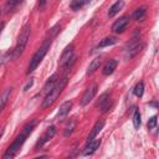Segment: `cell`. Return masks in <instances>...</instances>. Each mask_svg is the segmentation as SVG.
Masks as SVG:
<instances>
[{"mask_svg": "<svg viewBox=\"0 0 159 159\" xmlns=\"http://www.w3.org/2000/svg\"><path fill=\"white\" fill-rule=\"evenodd\" d=\"M66 84H67V77H63L62 80H60L58 82H56V84L53 86V88L46 94V97H45V99H43V102H42V108H47V107H50L58 97H60V94L62 93V91L65 89V87H66Z\"/></svg>", "mask_w": 159, "mask_h": 159, "instance_id": "obj_1", "label": "cell"}, {"mask_svg": "<svg viewBox=\"0 0 159 159\" xmlns=\"http://www.w3.org/2000/svg\"><path fill=\"white\" fill-rule=\"evenodd\" d=\"M50 46H51V40H46L45 43L35 52V55L32 56V58H31V61H30V65H29V67H27V73H30V72H32L34 70H36V67L40 65V62L42 61V58H43L45 55L47 53Z\"/></svg>", "mask_w": 159, "mask_h": 159, "instance_id": "obj_2", "label": "cell"}, {"mask_svg": "<svg viewBox=\"0 0 159 159\" xmlns=\"http://www.w3.org/2000/svg\"><path fill=\"white\" fill-rule=\"evenodd\" d=\"M30 32H31V26L30 24H25L24 27L21 29L20 31V35L17 37V43H16V47H15V52H14V56H19L22 53V51L25 50L26 47V43L29 41V37H30Z\"/></svg>", "mask_w": 159, "mask_h": 159, "instance_id": "obj_3", "label": "cell"}, {"mask_svg": "<svg viewBox=\"0 0 159 159\" xmlns=\"http://www.w3.org/2000/svg\"><path fill=\"white\" fill-rule=\"evenodd\" d=\"M27 137L26 135H24L22 133L20 134V135H17L16 137V139L11 143V145L7 148V152L4 154V158L5 159H9V158H14L15 155H16V153L19 152V149L21 148V145L24 144V142H25V139H26Z\"/></svg>", "mask_w": 159, "mask_h": 159, "instance_id": "obj_4", "label": "cell"}, {"mask_svg": "<svg viewBox=\"0 0 159 159\" xmlns=\"http://www.w3.org/2000/svg\"><path fill=\"white\" fill-rule=\"evenodd\" d=\"M97 89H98V86H97L96 83H92V84L84 91V93L82 94V98H81V106H86V104H88V103L93 99V97L96 96Z\"/></svg>", "mask_w": 159, "mask_h": 159, "instance_id": "obj_5", "label": "cell"}, {"mask_svg": "<svg viewBox=\"0 0 159 159\" xmlns=\"http://www.w3.org/2000/svg\"><path fill=\"white\" fill-rule=\"evenodd\" d=\"M56 134V127L55 125H51V127H48L47 129H46V132L40 137V139L37 140V143H36V145H35V148L36 149H40L45 143H47L50 139H52L53 138V135Z\"/></svg>", "mask_w": 159, "mask_h": 159, "instance_id": "obj_6", "label": "cell"}, {"mask_svg": "<svg viewBox=\"0 0 159 159\" xmlns=\"http://www.w3.org/2000/svg\"><path fill=\"white\" fill-rule=\"evenodd\" d=\"M97 107L99 108V111L102 113L107 112L109 108H111V98H109V92H104L101 97H99V101L97 102Z\"/></svg>", "mask_w": 159, "mask_h": 159, "instance_id": "obj_7", "label": "cell"}, {"mask_svg": "<svg viewBox=\"0 0 159 159\" xmlns=\"http://www.w3.org/2000/svg\"><path fill=\"white\" fill-rule=\"evenodd\" d=\"M128 22H129V17H128V16H122L119 20H117V21L113 24V26H112V31L116 32V34H120V32H123V31L125 30Z\"/></svg>", "mask_w": 159, "mask_h": 159, "instance_id": "obj_8", "label": "cell"}, {"mask_svg": "<svg viewBox=\"0 0 159 159\" xmlns=\"http://www.w3.org/2000/svg\"><path fill=\"white\" fill-rule=\"evenodd\" d=\"M71 108H72V102H71V101H66V102H63V103L61 104L58 112H57V118H58L60 120H62V119L70 113Z\"/></svg>", "mask_w": 159, "mask_h": 159, "instance_id": "obj_9", "label": "cell"}, {"mask_svg": "<svg viewBox=\"0 0 159 159\" xmlns=\"http://www.w3.org/2000/svg\"><path fill=\"white\" fill-rule=\"evenodd\" d=\"M73 48H75V46L71 43V45H68V46L63 50V52H62V55H61V57H60V66H63V65L73 56Z\"/></svg>", "mask_w": 159, "mask_h": 159, "instance_id": "obj_10", "label": "cell"}, {"mask_svg": "<svg viewBox=\"0 0 159 159\" xmlns=\"http://www.w3.org/2000/svg\"><path fill=\"white\" fill-rule=\"evenodd\" d=\"M99 145H101V139H93V140H91V142H87V145H86V148H84V150H83V154H84V155L93 154V153L98 149Z\"/></svg>", "mask_w": 159, "mask_h": 159, "instance_id": "obj_11", "label": "cell"}, {"mask_svg": "<svg viewBox=\"0 0 159 159\" xmlns=\"http://www.w3.org/2000/svg\"><path fill=\"white\" fill-rule=\"evenodd\" d=\"M103 127H104V122H103V120H98V122L93 125V128H92L91 133L88 134V137H87V142L93 140V139L99 134V132L103 129Z\"/></svg>", "mask_w": 159, "mask_h": 159, "instance_id": "obj_12", "label": "cell"}, {"mask_svg": "<svg viewBox=\"0 0 159 159\" xmlns=\"http://www.w3.org/2000/svg\"><path fill=\"white\" fill-rule=\"evenodd\" d=\"M116 68H117V61H116V60H109V61H107L106 65L103 66L102 72H103L104 76H109V75H112V73L114 72Z\"/></svg>", "mask_w": 159, "mask_h": 159, "instance_id": "obj_13", "label": "cell"}, {"mask_svg": "<svg viewBox=\"0 0 159 159\" xmlns=\"http://www.w3.org/2000/svg\"><path fill=\"white\" fill-rule=\"evenodd\" d=\"M124 6V1L123 0H118L117 2H114L111 7H109V11H108V16L109 17H113L116 14H118Z\"/></svg>", "mask_w": 159, "mask_h": 159, "instance_id": "obj_14", "label": "cell"}, {"mask_svg": "<svg viewBox=\"0 0 159 159\" xmlns=\"http://www.w3.org/2000/svg\"><path fill=\"white\" fill-rule=\"evenodd\" d=\"M56 82H57V75L53 73V75L47 80V82L45 83V86H43V93L47 94V93L53 88V86L56 84Z\"/></svg>", "mask_w": 159, "mask_h": 159, "instance_id": "obj_15", "label": "cell"}, {"mask_svg": "<svg viewBox=\"0 0 159 159\" xmlns=\"http://www.w3.org/2000/svg\"><path fill=\"white\" fill-rule=\"evenodd\" d=\"M11 87H7L4 92H2V94L0 96V113H1V111L4 109V107H5V104H6V102H7V99H9V97H10V94H11Z\"/></svg>", "mask_w": 159, "mask_h": 159, "instance_id": "obj_16", "label": "cell"}, {"mask_svg": "<svg viewBox=\"0 0 159 159\" xmlns=\"http://www.w3.org/2000/svg\"><path fill=\"white\" fill-rule=\"evenodd\" d=\"M145 14H147V7H145V6L138 7V9L133 12V19L137 20V21H143V20L145 19Z\"/></svg>", "mask_w": 159, "mask_h": 159, "instance_id": "obj_17", "label": "cell"}, {"mask_svg": "<svg viewBox=\"0 0 159 159\" xmlns=\"http://www.w3.org/2000/svg\"><path fill=\"white\" fill-rule=\"evenodd\" d=\"M101 58L99 57H96L94 60H92V62L89 63V66H88V68H87V75H92L96 70H98L99 68V65H101Z\"/></svg>", "mask_w": 159, "mask_h": 159, "instance_id": "obj_18", "label": "cell"}, {"mask_svg": "<svg viewBox=\"0 0 159 159\" xmlns=\"http://www.w3.org/2000/svg\"><path fill=\"white\" fill-rule=\"evenodd\" d=\"M143 47V45H137V46H134V47H132V48H128V50H125V58L127 60H130L132 57H134L139 51H140V48Z\"/></svg>", "mask_w": 159, "mask_h": 159, "instance_id": "obj_19", "label": "cell"}, {"mask_svg": "<svg viewBox=\"0 0 159 159\" xmlns=\"http://www.w3.org/2000/svg\"><path fill=\"white\" fill-rule=\"evenodd\" d=\"M36 123H37V122H36L35 119H34V120H31V122H29V123H26V124H25V127L22 128V132H21V133H22L24 135L29 137V135L31 134V132L34 130V128L36 127Z\"/></svg>", "mask_w": 159, "mask_h": 159, "instance_id": "obj_20", "label": "cell"}, {"mask_svg": "<svg viewBox=\"0 0 159 159\" xmlns=\"http://www.w3.org/2000/svg\"><path fill=\"white\" fill-rule=\"evenodd\" d=\"M117 39L116 37H104L103 40H101V42L98 43V47H107V46H112L114 43H117Z\"/></svg>", "mask_w": 159, "mask_h": 159, "instance_id": "obj_21", "label": "cell"}, {"mask_svg": "<svg viewBox=\"0 0 159 159\" xmlns=\"http://www.w3.org/2000/svg\"><path fill=\"white\" fill-rule=\"evenodd\" d=\"M75 128H76V120H75V119H71V120L68 122V124L66 125V128H65L63 135H65V137L71 135V134H72V132L75 130Z\"/></svg>", "mask_w": 159, "mask_h": 159, "instance_id": "obj_22", "label": "cell"}, {"mask_svg": "<svg viewBox=\"0 0 159 159\" xmlns=\"http://www.w3.org/2000/svg\"><path fill=\"white\" fill-rule=\"evenodd\" d=\"M60 29H61V26L57 24V25H55L53 27H51L50 29V31L47 32V36H46V40H51L52 41V39L58 34V31H60Z\"/></svg>", "mask_w": 159, "mask_h": 159, "instance_id": "obj_23", "label": "cell"}, {"mask_svg": "<svg viewBox=\"0 0 159 159\" xmlns=\"http://www.w3.org/2000/svg\"><path fill=\"white\" fill-rule=\"evenodd\" d=\"M133 109H134V112H133V125H134L135 129H138L139 125H140V113L137 108H133Z\"/></svg>", "mask_w": 159, "mask_h": 159, "instance_id": "obj_24", "label": "cell"}, {"mask_svg": "<svg viewBox=\"0 0 159 159\" xmlns=\"http://www.w3.org/2000/svg\"><path fill=\"white\" fill-rule=\"evenodd\" d=\"M134 94L137 96V97H142L143 96V93H144V83L143 82H139L135 87H134Z\"/></svg>", "mask_w": 159, "mask_h": 159, "instance_id": "obj_25", "label": "cell"}, {"mask_svg": "<svg viewBox=\"0 0 159 159\" xmlns=\"http://www.w3.org/2000/svg\"><path fill=\"white\" fill-rule=\"evenodd\" d=\"M84 5V2L82 0H73V2L71 4V9L72 10H78L80 7H82Z\"/></svg>", "mask_w": 159, "mask_h": 159, "instance_id": "obj_26", "label": "cell"}, {"mask_svg": "<svg viewBox=\"0 0 159 159\" xmlns=\"http://www.w3.org/2000/svg\"><path fill=\"white\" fill-rule=\"evenodd\" d=\"M157 125V116H153L149 120H148V128L149 129H154Z\"/></svg>", "mask_w": 159, "mask_h": 159, "instance_id": "obj_27", "label": "cell"}, {"mask_svg": "<svg viewBox=\"0 0 159 159\" xmlns=\"http://www.w3.org/2000/svg\"><path fill=\"white\" fill-rule=\"evenodd\" d=\"M15 5H16L15 0H10V1H7V4H6V9H7V11H9V10H11Z\"/></svg>", "mask_w": 159, "mask_h": 159, "instance_id": "obj_28", "label": "cell"}, {"mask_svg": "<svg viewBox=\"0 0 159 159\" xmlns=\"http://www.w3.org/2000/svg\"><path fill=\"white\" fill-rule=\"evenodd\" d=\"M32 83H34V81H32V80H30V82H29V83H27V84L25 86V88H24V91H27V89H29V88H30V87L32 86Z\"/></svg>", "mask_w": 159, "mask_h": 159, "instance_id": "obj_29", "label": "cell"}, {"mask_svg": "<svg viewBox=\"0 0 159 159\" xmlns=\"http://www.w3.org/2000/svg\"><path fill=\"white\" fill-rule=\"evenodd\" d=\"M150 106H154V107H157L158 104H157V102H152V103H150Z\"/></svg>", "mask_w": 159, "mask_h": 159, "instance_id": "obj_30", "label": "cell"}, {"mask_svg": "<svg viewBox=\"0 0 159 159\" xmlns=\"http://www.w3.org/2000/svg\"><path fill=\"white\" fill-rule=\"evenodd\" d=\"M22 1H24V0H15V2H16V5H17V4H20V2H22Z\"/></svg>", "mask_w": 159, "mask_h": 159, "instance_id": "obj_31", "label": "cell"}, {"mask_svg": "<svg viewBox=\"0 0 159 159\" xmlns=\"http://www.w3.org/2000/svg\"><path fill=\"white\" fill-rule=\"evenodd\" d=\"M2 27H4V24H0V32H1V30H2Z\"/></svg>", "mask_w": 159, "mask_h": 159, "instance_id": "obj_32", "label": "cell"}, {"mask_svg": "<svg viewBox=\"0 0 159 159\" xmlns=\"http://www.w3.org/2000/svg\"><path fill=\"white\" fill-rule=\"evenodd\" d=\"M82 1H83L84 4H87V2H88V1H91V0H82Z\"/></svg>", "mask_w": 159, "mask_h": 159, "instance_id": "obj_33", "label": "cell"}, {"mask_svg": "<svg viewBox=\"0 0 159 159\" xmlns=\"http://www.w3.org/2000/svg\"><path fill=\"white\" fill-rule=\"evenodd\" d=\"M1 134H2V130H0V137H1Z\"/></svg>", "mask_w": 159, "mask_h": 159, "instance_id": "obj_34", "label": "cell"}, {"mask_svg": "<svg viewBox=\"0 0 159 159\" xmlns=\"http://www.w3.org/2000/svg\"><path fill=\"white\" fill-rule=\"evenodd\" d=\"M0 15H1V9H0Z\"/></svg>", "mask_w": 159, "mask_h": 159, "instance_id": "obj_35", "label": "cell"}]
</instances>
